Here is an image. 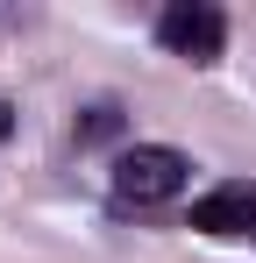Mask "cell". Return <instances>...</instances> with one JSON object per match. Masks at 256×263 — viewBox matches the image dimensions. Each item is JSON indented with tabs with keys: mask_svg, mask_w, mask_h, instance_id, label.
Instances as JSON below:
<instances>
[{
	"mask_svg": "<svg viewBox=\"0 0 256 263\" xmlns=\"http://www.w3.org/2000/svg\"><path fill=\"white\" fill-rule=\"evenodd\" d=\"M249 235H256V206H249Z\"/></svg>",
	"mask_w": 256,
	"mask_h": 263,
	"instance_id": "cell-6",
	"label": "cell"
},
{
	"mask_svg": "<svg viewBox=\"0 0 256 263\" xmlns=\"http://www.w3.org/2000/svg\"><path fill=\"white\" fill-rule=\"evenodd\" d=\"M249 206H256V192H242V185L207 192V199L192 206V228H199V235H242V228H249Z\"/></svg>",
	"mask_w": 256,
	"mask_h": 263,
	"instance_id": "cell-3",
	"label": "cell"
},
{
	"mask_svg": "<svg viewBox=\"0 0 256 263\" xmlns=\"http://www.w3.org/2000/svg\"><path fill=\"white\" fill-rule=\"evenodd\" d=\"M7 128H14V114H7V100H0V135H7Z\"/></svg>",
	"mask_w": 256,
	"mask_h": 263,
	"instance_id": "cell-5",
	"label": "cell"
},
{
	"mask_svg": "<svg viewBox=\"0 0 256 263\" xmlns=\"http://www.w3.org/2000/svg\"><path fill=\"white\" fill-rule=\"evenodd\" d=\"M121 135V107H85L79 114V142H114Z\"/></svg>",
	"mask_w": 256,
	"mask_h": 263,
	"instance_id": "cell-4",
	"label": "cell"
},
{
	"mask_svg": "<svg viewBox=\"0 0 256 263\" xmlns=\"http://www.w3.org/2000/svg\"><path fill=\"white\" fill-rule=\"evenodd\" d=\"M221 36H228L221 7H171L164 14V43L178 50V57H192V64H213V57H221Z\"/></svg>",
	"mask_w": 256,
	"mask_h": 263,
	"instance_id": "cell-2",
	"label": "cell"
},
{
	"mask_svg": "<svg viewBox=\"0 0 256 263\" xmlns=\"http://www.w3.org/2000/svg\"><path fill=\"white\" fill-rule=\"evenodd\" d=\"M185 171H192V164H185L178 149H164V142H135V149L114 157V192H121L128 206H164V199H178Z\"/></svg>",
	"mask_w": 256,
	"mask_h": 263,
	"instance_id": "cell-1",
	"label": "cell"
}]
</instances>
